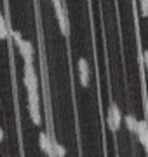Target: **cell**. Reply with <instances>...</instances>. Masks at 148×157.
Returning <instances> with one entry per match:
<instances>
[{
  "mask_svg": "<svg viewBox=\"0 0 148 157\" xmlns=\"http://www.w3.org/2000/svg\"><path fill=\"white\" fill-rule=\"evenodd\" d=\"M9 33H11L12 40H14V44L17 45V49H19V52H21V56H23L24 63H33V45H31V42H28V40H24L23 37H21V33L19 32H16V30L9 28Z\"/></svg>",
  "mask_w": 148,
  "mask_h": 157,
  "instance_id": "obj_1",
  "label": "cell"
},
{
  "mask_svg": "<svg viewBox=\"0 0 148 157\" xmlns=\"http://www.w3.org/2000/svg\"><path fill=\"white\" fill-rule=\"evenodd\" d=\"M52 6H54V11H56V17H57V25L61 28V33L65 37H70V19L66 16V11L63 7L61 0H52Z\"/></svg>",
  "mask_w": 148,
  "mask_h": 157,
  "instance_id": "obj_2",
  "label": "cell"
},
{
  "mask_svg": "<svg viewBox=\"0 0 148 157\" xmlns=\"http://www.w3.org/2000/svg\"><path fill=\"white\" fill-rule=\"evenodd\" d=\"M120 122H122V112H120L119 105L115 101H110L108 105V113H106V124L112 131H119Z\"/></svg>",
  "mask_w": 148,
  "mask_h": 157,
  "instance_id": "obj_3",
  "label": "cell"
},
{
  "mask_svg": "<svg viewBox=\"0 0 148 157\" xmlns=\"http://www.w3.org/2000/svg\"><path fill=\"white\" fill-rule=\"evenodd\" d=\"M28 112L30 117L35 124H40V100H39V91H28Z\"/></svg>",
  "mask_w": 148,
  "mask_h": 157,
  "instance_id": "obj_4",
  "label": "cell"
},
{
  "mask_svg": "<svg viewBox=\"0 0 148 157\" xmlns=\"http://www.w3.org/2000/svg\"><path fill=\"white\" fill-rule=\"evenodd\" d=\"M24 86L26 91H39V78L35 73L33 63H24Z\"/></svg>",
  "mask_w": 148,
  "mask_h": 157,
  "instance_id": "obj_5",
  "label": "cell"
},
{
  "mask_svg": "<svg viewBox=\"0 0 148 157\" xmlns=\"http://www.w3.org/2000/svg\"><path fill=\"white\" fill-rule=\"evenodd\" d=\"M134 133H136L139 143H141V145L146 148V152H148V121H139Z\"/></svg>",
  "mask_w": 148,
  "mask_h": 157,
  "instance_id": "obj_6",
  "label": "cell"
},
{
  "mask_svg": "<svg viewBox=\"0 0 148 157\" xmlns=\"http://www.w3.org/2000/svg\"><path fill=\"white\" fill-rule=\"evenodd\" d=\"M89 75H91V72H89V63H87L86 58H80L79 59V77H80V84L84 86V87L89 86Z\"/></svg>",
  "mask_w": 148,
  "mask_h": 157,
  "instance_id": "obj_7",
  "label": "cell"
},
{
  "mask_svg": "<svg viewBox=\"0 0 148 157\" xmlns=\"http://www.w3.org/2000/svg\"><path fill=\"white\" fill-rule=\"evenodd\" d=\"M39 143L40 148L46 152L49 157H54V147H52V138L47 133H40L39 135Z\"/></svg>",
  "mask_w": 148,
  "mask_h": 157,
  "instance_id": "obj_8",
  "label": "cell"
},
{
  "mask_svg": "<svg viewBox=\"0 0 148 157\" xmlns=\"http://www.w3.org/2000/svg\"><path fill=\"white\" fill-rule=\"evenodd\" d=\"M9 37H11V33H9V25H7L4 14L0 12V39H2V40H7Z\"/></svg>",
  "mask_w": 148,
  "mask_h": 157,
  "instance_id": "obj_9",
  "label": "cell"
},
{
  "mask_svg": "<svg viewBox=\"0 0 148 157\" xmlns=\"http://www.w3.org/2000/svg\"><path fill=\"white\" fill-rule=\"evenodd\" d=\"M138 122H139V119H136L132 113H127V115H125V126H127V129H129V131H132V133H134V131H136V128H138Z\"/></svg>",
  "mask_w": 148,
  "mask_h": 157,
  "instance_id": "obj_10",
  "label": "cell"
},
{
  "mask_svg": "<svg viewBox=\"0 0 148 157\" xmlns=\"http://www.w3.org/2000/svg\"><path fill=\"white\" fill-rule=\"evenodd\" d=\"M52 147H54V157H65L66 155V148H65L59 141L54 140V138H52Z\"/></svg>",
  "mask_w": 148,
  "mask_h": 157,
  "instance_id": "obj_11",
  "label": "cell"
},
{
  "mask_svg": "<svg viewBox=\"0 0 148 157\" xmlns=\"http://www.w3.org/2000/svg\"><path fill=\"white\" fill-rule=\"evenodd\" d=\"M143 61H145V67H146V70H148V49L143 51Z\"/></svg>",
  "mask_w": 148,
  "mask_h": 157,
  "instance_id": "obj_12",
  "label": "cell"
},
{
  "mask_svg": "<svg viewBox=\"0 0 148 157\" xmlns=\"http://www.w3.org/2000/svg\"><path fill=\"white\" fill-rule=\"evenodd\" d=\"M4 140V131H2V128H0V141Z\"/></svg>",
  "mask_w": 148,
  "mask_h": 157,
  "instance_id": "obj_13",
  "label": "cell"
}]
</instances>
